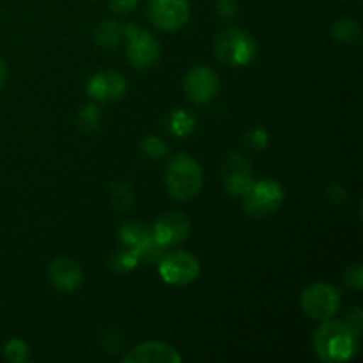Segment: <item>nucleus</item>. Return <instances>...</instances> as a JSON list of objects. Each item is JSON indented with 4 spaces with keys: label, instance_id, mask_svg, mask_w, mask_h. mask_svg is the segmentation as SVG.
I'll return each instance as SVG.
<instances>
[{
    "label": "nucleus",
    "instance_id": "1",
    "mask_svg": "<svg viewBox=\"0 0 363 363\" xmlns=\"http://www.w3.org/2000/svg\"><path fill=\"white\" fill-rule=\"evenodd\" d=\"M315 354L325 363H342L358 353V335L344 321L326 319L314 333Z\"/></svg>",
    "mask_w": 363,
    "mask_h": 363
},
{
    "label": "nucleus",
    "instance_id": "2",
    "mask_svg": "<svg viewBox=\"0 0 363 363\" xmlns=\"http://www.w3.org/2000/svg\"><path fill=\"white\" fill-rule=\"evenodd\" d=\"M165 183L169 188V194L176 201H191V199L197 197L199 191L202 190V184H204L202 167L190 155L179 152L169 162Z\"/></svg>",
    "mask_w": 363,
    "mask_h": 363
},
{
    "label": "nucleus",
    "instance_id": "3",
    "mask_svg": "<svg viewBox=\"0 0 363 363\" xmlns=\"http://www.w3.org/2000/svg\"><path fill=\"white\" fill-rule=\"evenodd\" d=\"M215 50L218 59L233 67L248 66L257 55V45L254 38L238 27L223 28L222 32H218Z\"/></svg>",
    "mask_w": 363,
    "mask_h": 363
},
{
    "label": "nucleus",
    "instance_id": "4",
    "mask_svg": "<svg viewBox=\"0 0 363 363\" xmlns=\"http://www.w3.org/2000/svg\"><path fill=\"white\" fill-rule=\"evenodd\" d=\"M245 211L252 218H268L273 213L279 211V208L284 202V186L279 181L261 179L254 181L250 190L243 195Z\"/></svg>",
    "mask_w": 363,
    "mask_h": 363
},
{
    "label": "nucleus",
    "instance_id": "5",
    "mask_svg": "<svg viewBox=\"0 0 363 363\" xmlns=\"http://www.w3.org/2000/svg\"><path fill=\"white\" fill-rule=\"evenodd\" d=\"M340 291L326 282H314L301 293V308L314 321H326L337 314L340 307Z\"/></svg>",
    "mask_w": 363,
    "mask_h": 363
},
{
    "label": "nucleus",
    "instance_id": "6",
    "mask_svg": "<svg viewBox=\"0 0 363 363\" xmlns=\"http://www.w3.org/2000/svg\"><path fill=\"white\" fill-rule=\"evenodd\" d=\"M160 275L170 286H188L201 275V262L186 250H172L160 261Z\"/></svg>",
    "mask_w": 363,
    "mask_h": 363
},
{
    "label": "nucleus",
    "instance_id": "7",
    "mask_svg": "<svg viewBox=\"0 0 363 363\" xmlns=\"http://www.w3.org/2000/svg\"><path fill=\"white\" fill-rule=\"evenodd\" d=\"M124 34L128 38L126 55L131 66L137 69H147L152 67L160 59V43L156 41L155 35L149 32L140 30L135 25L124 27Z\"/></svg>",
    "mask_w": 363,
    "mask_h": 363
},
{
    "label": "nucleus",
    "instance_id": "8",
    "mask_svg": "<svg viewBox=\"0 0 363 363\" xmlns=\"http://www.w3.org/2000/svg\"><path fill=\"white\" fill-rule=\"evenodd\" d=\"M149 18L160 30H179L188 23L190 4L188 0H151Z\"/></svg>",
    "mask_w": 363,
    "mask_h": 363
},
{
    "label": "nucleus",
    "instance_id": "9",
    "mask_svg": "<svg viewBox=\"0 0 363 363\" xmlns=\"http://www.w3.org/2000/svg\"><path fill=\"white\" fill-rule=\"evenodd\" d=\"M218 74L208 66H195L184 78V92L188 99L197 105H206L218 96Z\"/></svg>",
    "mask_w": 363,
    "mask_h": 363
},
{
    "label": "nucleus",
    "instance_id": "10",
    "mask_svg": "<svg viewBox=\"0 0 363 363\" xmlns=\"http://www.w3.org/2000/svg\"><path fill=\"white\" fill-rule=\"evenodd\" d=\"M191 230V222L184 213L172 211L160 216L151 227L152 240L163 248L183 243Z\"/></svg>",
    "mask_w": 363,
    "mask_h": 363
},
{
    "label": "nucleus",
    "instance_id": "11",
    "mask_svg": "<svg viewBox=\"0 0 363 363\" xmlns=\"http://www.w3.org/2000/svg\"><path fill=\"white\" fill-rule=\"evenodd\" d=\"M87 92L96 101H116L126 92V80L117 71H99L89 80Z\"/></svg>",
    "mask_w": 363,
    "mask_h": 363
},
{
    "label": "nucleus",
    "instance_id": "12",
    "mask_svg": "<svg viewBox=\"0 0 363 363\" xmlns=\"http://www.w3.org/2000/svg\"><path fill=\"white\" fill-rule=\"evenodd\" d=\"M223 184L225 190L234 197H243L254 184L250 163L243 156L233 155L223 167Z\"/></svg>",
    "mask_w": 363,
    "mask_h": 363
},
{
    "label": "nucleus",
    "instance_id": "13",
    "mask_svg": "<svg viewBox=\"0 0 363 363\" xmlns=\"http://www.w3.org/2000/svg\"><path fill=\"white\" fill-rule=\"evenodd\" d=\"M126 363H179L183 357L167 342H144L130 350L124 357Z\"/></svg>",
    "mask_w": 363,
    "mask_h": 363
},
{
    "label": "nucleus",
    "instance_id": "14",
    "mask_svg": "<svg viewBox=\"0 0 363 363\" xmlns=\"http://www.w3.org/2000/svg\"><path fill=\"white\" fill-rule=\"evenodd\" d=\"M48 277L50 282L60 291H66V293H71V291L77 289L78 286L84 280V273H82L80 264L73 259L60 257L55 259V261L50 264L48 268Z\"/></svg>",
    "mask_w": 363,
    "mask_h": 363
},
{
    "label": "nucleus",
    "instance_id": "15",
    "mask_svg": "<svg viewBox=\"0 0 363 363\" xmlns=\"http://www.w3.org/2000/svg\"><path fill=\"white\" fill-rule=\"evenodd\" d=\"M124 35V27L117 21H103L94 32V39L103 48H113Z\"/></svg>",
    "mask_w": 363,
    "mask_h": 363
},
{
    "label": "nucleus",
    "instance_id": "16",
    "mask_svg": "<svg viewBox=\"0 0 363 363\" xmlns=\"http://www.w3.org/2000/svg\"><path fill=\"white\" fill-rule=\"evenodd\" d=\"M195 130V119L184 110H176L169 116V131L176 137L184 138Z\"/></svg>",
    "mask_w": 363,
    "mask_h": 363
},
{
    "label": "nucleus",
    "instance_id": "17",
    "mask_svg": "<svg viewBox=\"0 0 363 363\" xmlns=\"http://www.w3.org/2000/svg\"><path fill=\"white\" fill-rule=\"evenodd\" d=\"M332 32L339 41L353 43L360 38V23L354 18H340L333 23Z\"/></svg>",
    "mask_w": 363,
    "mask_h": 363
},
{
    "label": "nucleus",
    "instance_id": "18",
    "mask_svg": "<svg viewBox=\"0 0 363 363\" xmlns=\"http://www.w3.org/2000/svg\"><path fill=\"white\" fill-rule=\"evenodd\" d=\"M4 357L6 360L14 362V363H23L28 358V346L20 339H13L6 344V350H4Z\"/></svg>",
    "mask_w": 363,
    "mask_h": 363
},
{
    "label": "nucleus",
    "instance_id": "19",
    "mask_svg": "<svg viewBox=\"0 0 363 363\" xmlns=\"http://www.w3.org/2000/svg\"><path fill=\"white\" fill-rule=\"evenodd\" d=\"M138 264V257L133 254V252H128V250H119L112 255L110 259V266H117L116 272L119 273H126L130 269H133L135 266Z\"/></svg>",
    "mask_w": 363,
    "mask_h": 363
},
{
    "label": "nucleus",
    "instance_id": "20",
    "mask_svg": "<svg viewBox=\"0 0 363 363\" xmlns=\"http://www.w3.org/2000/svg\"><path fill=\"white\" fill-rule=\"evenodd\" d=\"M142 149L145 151V155L151 156V158H162V156L167 155V144L160 137H147L142 144Z\"/></svg>",
    "mask_w": 363,
    "mask_h": 363
},
{
    "label": "nucleus",
    "instance_id": "21",
    "mask_svg": "<svg viewBox=\"0 0 363 363\" xmlns=\"http://www.w3.org/2000/svg\"><path fill=\"white\" fill-rule=\"evenodd\" d=\"M78 119H80V126L84 128L85 131L94 130L99 123L98 108H96L94 105H85L84 108L80 110V116H78Z\"/></svg>",
    "mask_w": 363,
    "mask_h": 363
},
{
    "label": "nucleus",
    "instance_id": "22",
    "mask_svg": "<svg viewBox=\"0 0 363 363\" xmlns=\"http://www.w3.org/2000/svg\"><path fill=\"white\" fill-rule=\"evenodd\" d=\"M344 284L354 291L362 289L363 287V272H362L360 262H357V264L350 266V268L346 269V273H344Z\"/></svg>",
    "mask_w": 363,
    "mask_h": 363
},
{
    "label": "nucleus",
    "instance_id": "23",
    "mask_svg": "<svg viewBox=\"0 0 363 363\" xmlns=\"http://www.w3.org/2000/svg\"><path fill=\"white\" fill-rule=\"evenodd\" d=\"M362 308L360 307H353L350 312L346 314V325L353 330V333H357L360 337L362 333Z\"/></svg>",
    "mask_w": 363,
    "mask_h": 363
},
{
    "label": "nucleus",
    "instance_id": "24",
    "mask_svg": "<svg viewBox=\"0 0 363 363\" xmlns=\"http://www.w3.org/2000/svg\"><path fill=\"white\" fill-rule=\"evenodd\" d=\"M138 0H110V7H112L113 13L119 14H128L137 7Z\"/></svg>",
    "mask_w": 363,
    "mask_h": 363
},
{
    "label": "nucleus",
    "instance_id": "25",
    "mask_svg": "<svg viewBox=\"0 0 363 363\" xmlns=\"http://www.w3.org/2000/svg\"><path fill=\"white\" fill-rule=\"evenodd\" d=\"M216 9H218L220 16L223 18H233L238 13V4L234 0H218L216 4Z\"/></svg>",
    "mask_w": 363,
    "mask_h": 363
},
{
    "label": "nucleus",
    "instance_id": "26",
    "mask_svg": "<svg viewBox=\"0 0 363 363\" xmlns=\"http://www.w3.org/2000/svg\"><path fill=\"white\" fill-rule=\"evenodd\" d=\"M250 144L257 149L266 147V144H268V133L264 130H254L252 131Z\"/></svg>",
    "mask_w": 363,
    "mask_h": 363
},
{
    "label": "nucleus",
    "instance_id": "27",
    "mask_svg": "<svg viewBox=\"0 0 363 363\" xmlns=\"http://www.w3.org/2000/svg\"><path fill=\"white\" fill-rule=\"evenodd\" d=\"M6 74H7L6 64H4V60L0 59V87H2L4 82H6Z\"/></svg>",
    "mask_w": 363,
    "mask_h": 363
}]
</instances>
